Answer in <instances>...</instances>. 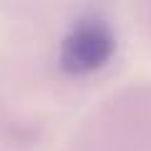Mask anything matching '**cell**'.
Instances as JSON below:
<instances>
[{"label": "cell", "mask_w": 151, "mask_h": 151, "mask_svg": "<svg viewBox=\"0 0 151 151\" xmlns=\"http://www.w3.org/2000/svg\"><path fill=\"white\" fill-rule=\"evenodd\" d=\"M116 50V33L101 13L78 15L65 30L58 48V65L68 76L101 70Z\"/></svg>", "instance_id": "cell-1"}]
</instances>
